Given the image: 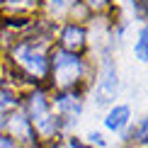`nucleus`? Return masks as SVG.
Masks as SVG:
<instances>
[{
	"label": "nucleus",
	"instance_id": "obj_3",
	"mask_svg": "<svg viewBox=\"0 0 148 148\" xmlns=\"http://www.w3.org/2000/svg\"><path fill=\"white\" fill-rule=\"evenodd\" d=\"M32 119H34L36 129L41 134H53V119H51V114L46 109V102H44V95L41 92H36L32 97Z\"/></svg>",
	"mask_w": 148,
	"mask_h": 148
},
{
	"label": "nucleus",
	"instance_id": "obj_10",
	"mask_svg": "<svg viewBox=\"0 0 148 148\" xmlns=\"http://www.w3.org/2000/svg\"><path fill=\"white\" fill-rule=\"evenodd\" d=\"M15 107V100H12L10 92H0V112L3 109H12Z\"/></svg>",
	"mask_w": 148,
	"mask_h": 148
},
{
	"label": "nucleus",
	"instance_id": "obj_8",
	"mask_svg": "<svg viewBox=\"0 0 148 148\" xmlns=\"http://www.w3.org/2000/svg\"><path fill=\"white\" fill-rule=\"evenodd\" d=\"M56 107L61 109V112H68V114H78V112H80V104L75 102V97H68V95L61 97Z\"/></svg>",
	"mask_w": 148,
	"mask_h": 148
},
{
	"label": "nucleus",
	"instance_id": "obj_14",
	"mask_svg": "<svg viewBox=\"0 0 148 148\" xmlns=\"http://www.w3.org/2000/svg\"><path fill=\"white\" fill-rule=\"evenodd\" d=\"M0 148H12V141H8V138L0 136Z\"/></svg>",
	"mask_w": 148,
	"mask_h": 148
},
{
	"label": "nucleus",
	"instance_id": "obj_5",
	"mask_svg": "<svg viewBox=\"0 0 148 148\" xmlns=\"http://www.w3.org/2000/svg\"><path fill=\"white\" fill-rule=\"evenodd\" d=\"M129 121V107H114L112 112L107 114V119H104V124H107V129H112V131H119L121 126H124Z\"/></svg>",
	"mask_w": 148,
	"mask_h": 148
},
{
	"label": "nucleus",
	"instance_id": "obj_4",
	"mask_svg": "<svg viewBox=\"0 0 148 148\" xmlns=\"http://www.w3.org/2000/svg\"><path fill=\"white\" fill-rule=\"evenodd\" d=\"M114 95H116V71L112 66H104L102 80H100V85H97V102L107 104L109 100H114Z\"/></svg>",
	"mask_w": 148,
	"mask_h": 148
},
{
	"label": "nucleus",
	"instance_id": "obj_2",
	"mask_svg": "<svg viewBox=\"0 0 148 148\" xmlns=\"http://www.w3.org/2000/svg\"><path fill=\"white\" fill-rule=\"evenodd\" d=\"M15 58L20 61L29 73H34V75H44V73H46L44 53L36 51V49H32V46H20V49H15Z\"/></svg>",
	"mask_w": 148,
	"mask_h": 148
},
{
	"label": "nucleus",
	"instance_id": "obj_15",
	"mask_svg": "<svg viewBox=\"0 0 148 148\" xmlns=\"http://www.w3.org/2000/svg\"><path fill=\"white\" fill-rule=\"evenodd\" d=\"M90 5H95V8H100V5H104V0H90Z\"/></svg>",
	"mask_w": 148,
	"mask_h": 148
},
{
	"label": "nucleus",
	"instance_id": "obj_11",
	"mask_svg": "<svg viewBox=\"0 0 148 148\" xmlns=\"http://www.w3.org/2000/svg\"><path fill=\"white\" fill-rule=\"evenodd\" d=\"M49 3H51V8L56 10V12H61L63 8H68V5L73 3V0H49Z\"/></svg>",
	"mask_w": 148,
	"mask_h": 148
},
{
	"label": "nucleus",
	"instance_id": "obj_7",
	"mask_svg": "<svg viewBox=\"0 0 148 148\" xmlns=\"http://www.w3.org/2000/svg\"><path fill=\"white\" fill-rule=\"evenodd\" d=\"M134 53H136L141 61H148V27L141 29V36H138L136 46H134Z\"/></svg>",
	"mask_w": 148,
	"mask_h": 148
},
{
	"label": "nucleus",
	"instance_id": "obj_1",
	"mask_svg": "<svg viewBox=\"0 0 148 148\" xmlns=\"http://www.w3.org/2000/svg\"><path fill=\"white\" fill-rule=\"evenodd\" d=\"M53 73H56V83L58 85H71L75 83V78L80 75V61L73 53L58 51L53 56Z\"/></svg>",
	"mask_w": 148,
	"mask_h": 148
},
{
	"label": "nucleus",
	"instance_id": "obj_12",
	"mask_svg": "<svg viewBox=\"0 0 148 148\" xmlns=\"http://www.w3.org/2000/svg\"><path fill=\"white\" fill-rule=\"evenodd\" d=\"M138 138L143 141V143H148V119L143 121V126H141V131H138Z\"/></svg>",
	"mask_w": 148,
	"mask_h": 148
},
{
	"label": "nucleus",
	"instance_id": "obj_13",
	"mask_svg": "<svg viewBox=\"0 0 148 148\" xmlns=\"http://www.w3.org/2000/svg\"><path fill=\"white\" fill-rule=\"evenodd\" d=\"M90 141H92V143H97V146H104V141H102L100 134H90Z\"/></svg>",
	"mask_w": 148,
	"mask_h": 148
},
{
	"label": "nucleus",
	"instance_id": "obj_6",
	"mask_svg": "<svg viewBox=\"0 0 148 148\" xmlns=\"http://www.w3.org/2000/svg\"><path fill=\"white\" fill-rule=\"evenodd\" d=\"M61 41L66 44V49H80V46H83V41H85V32L80 27H75V24H71V27H66Z\"/></svg>",
	"mask_w": 148,
	"mask_h": 148
},
{
	"label": "nucleus",
	"instance_id": "obj_9",
	"mask_svg": "<svg viewBox=\"0 0 148 148\" xmlns=\"http://www.w3.org/2000/svg\"><path fill=\"white\" fill-rule=\"evenodd\" d=\"M12 131L20 134L24 141L32 136V134H29V126H27V119H24V116H20V114H17V116H15V121H12Z\"/></svg>",
	"mask_w": 148,
	"mask_h": 148
}]
</instances>
